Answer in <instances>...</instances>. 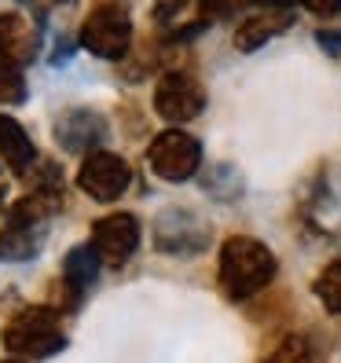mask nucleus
<instances>
[{"mask_svg":"<svg viewBox=\"0 0 341 363\" xmlns=\"http://www.w3.org/2000/svg\"><path fill=\"white\" fill-rule=\"evenodd\" d=\"M8 363H23V359H8Z\"/></svg>","mask_w":341,"mask_h":363,"instance_id":"nucleus-21","label":"nucleus"},{"mask_svg":"<svg viewBox=\"0 0 341 363\" xmlns=\"http://www.w3.org/2000/svg\"><path fill=\"white\" fill-rule=\"evenodd\" d=\"M92 246L106 264H125L140 250V220L133 213H111V217L96 220Z\"/></svg>","mask_w":341,"mask_h":363,"instance_id":"nucleus-9","label":"nucleus"},{"mask_svg":"<svg viewBox=\"0 0 341 363\" xmlns=\"http://www.w3.org/2000/svg\"><path fill=\"white\" fill-rule=\"evenodd\" d=\"M312 294L319 297V305H323L330 315H341V257H337V261H330L323 272L315 275Z\"/></svg>","mask_w":341,"mask_h":363,"instance_id":"nucleus-15","label":"nucleus"},{"mask_svg":"<svg viewBox=\"0 0 341 363\" xmlns=\"http://www.w3.org/2000/svg\"><path fill=\"white\" fill-rule=\"evenodd\" d=\"M81 48L92 52L96 59H125L133 48V18L121 4H96L81 23Z\"/></svg>","mask_w":341,"mask_h":363,"instance_id":"nucleus-4","label":"nucleus"},{"mask_svg":"<svg viewBox=\"0 0 341 363\" xmlns=\"http://www.w3.org/2000/svg\"><path fill=\"white\" fill-rule=\"evenodd\" d=\"M40 52V37H37V26H30L23 15L15 11H4L0 15V59H11L18 67L33 62Z\"/></svg>","mask_w":341,"mask_h":363,"instance_id":"nucleus-13","label":"nucleus"},{"mask_svg":"<svg viewBox=\"0 0 341 363\" xmlns=\"http://www.w3.org/2000/svg\"><path fill=\"white\" fill-rule=\"evenodd\" d=\"M253 0H199V15L206 23H217V18H231L239 15L242 8H250Z\"/></svg>","mask_w":341,"mask_h":363,"instance_id":"nucleus-18","label":"nucleus"},{"mask_svg":"<svg viewBox=\"0 0 341 363\" xmlns=\"http://www.w3.org/2000/svg\"><path fill=\"white\" fill-rule=\"evenodd\" d=\"M0 162H4L15 177H26L37 165V147H33L30 133L8 114H0Z\"/></svg>","mask_w":341,"mask_h":363,"instance_id":"nucleus-14","label":"nucleus"},{"mask_svg":"<svg viewBox=\"0 0 341 363\" xmlns=\"http://www.w3.org/2000/svg\"><path fill=\"white\" fill-rule=\"evenodd\" d=\"M133 184V169L121 155L111 151H92L77 169V187L96 202H118Z\"/></svg>","mask_w":341,"mask_h":363,"instance_id":"nucleus-7","label":"nucleus"},{"mask_svg":"<svg viewBox=\"0 0 341 363\" xmlns=\"http://www.w3.org/2000/svg\"><path fill=\"white\" fill-rule=\"evenodd\" d=\"M99 261L103 257L92 242H81L62 257V305L67 308H77L84 290L99 279Z\"/></svg>","mask_w":341,"mask_h":363,"instance_id":"nucleus-11","label":"nucleus"},{"mask_svg":"<svg viewBox=\"0 0 341 363\" xmlns=\"http://www.w3.org/2000/svg\"><path fill=\"white\" fill-rule=\"evenodd\" d=\"M147 165H151L155 177H162L169 184H184L199 173L202 143L184 129H165L151 140V147H147Z\"/></svg>","mask_w":341,"mask_h":363,"instance_id":"nucleus-5","label":"nucleus"},{"mask_svg":"<svg viewBox=\"0 0 341 363\" xmlns=\"http://www.w3.org/2000/svg\"><path fill=\"white\" fill-rule=\"evenodd\" d=\"M315 45L323 48L327 55H341V30H319L315 33Z\"/></svg>","mask_w":341,"mask_h":363,"instance_id":"nucleus-19","label":"nucleus"},{"mask_svg":"<svg viewBox=\"0 0 341 363\" xmlns=\"http://www.w3.org/2000/svg\"><path fill=\"white\" fill-rule=\"evenodd\" d=\"M275 272H279L275 253L253 235H231L220 246V290L231 301H250L275 279Z\"/></svg>","mask_w":341,"mask_h":363,"instance_id":"nucleus-1","label":"nucleus"},{"mask_svg":"<svg viewBox=\"0 0 341 363\" xmlns=\"http://www.w3.org/2000/svg\"><path fill=\"white\" fill-rule=\"evenodd\" d=\"M301 8H308L312 15H337L341 11V0H297Z\"/></svg>","mask_w":341,"mask_h":363,"instance_id":"nucleus-20","label":"nucleus"},{"mask_svg":"<svg viewBox=\"0 0 341 363\" xmlns=\"http://www.w3.org/2000/svg\"><path fill=\"white\" fill-rule=\"evenodd\" d=\"M4 345H8V352L23 356V359H45L67 345V337H62L59 315L52 308L33 305V308H23L4 327Z\"/></svg>","mask_w":341,"mask_h":363,"instance_id":"nucleus-3","label":"nucleus"},{"mask_svg":"<svg viewBox=\"0 0 341 363\" xmlns=\"http://www.w3.org/2000/svg\"><path fill=\"white\" fill-rule=\"evenodd\" d=\"M209 246V224L191 209H165L155 220V250L169 257H195Z\"/></svg>","mask_w":341,"mask_h":363,"instance_id":"nucleus-6","label":"nucleus"},{"mask_svg":"<svg viewBox=\"0 0 341 363\" xmlns=\"http://www.w3.org/2000/svg\"><path fill=\"white\" fill-rule=\"evenodd\" d=\"M62 206V199L55 195H37L30 191V199L15 202L8 209V220L0 228V261H30L40 253L48 231V217Z\"/></svg>","mask_w":341,"mask_h":363,"instance_id":"nucleus-2","label":"nucleus"},{"mask_svg":"<svg viewBox=\"0 0 341 363\" xmlns=\"http://www.w3.org/2000/svg\"><path fill=\"white\" fill-rule=\"evenodd\" d=\"M103 136H106L103 114L84 111V106L59 114V121H55V143H59L67 155H92L96 147L103 143Z\"/></svg>","mask_w":341,"mask_h":363,"instance_id":"nucleus-10","label":"nucleus"},{"mask_svg":"<svg viewBox=\"0 0 341 363\" xmlns=\"http://www.w3.org/2000/svg\"><path fill=\"white\" fill-rule=\"evenodd\" d=\"M290 26H294V8H261L257 15L242 18V26L235 30V48L239 52H257L272 37L286 33Z\"/></svg>","mask_w":341,"mask_h":363,"instance_id":"nucleus-12","label":"nucleus"},{"mask_svg":"<svg viewBox=\"0 0 341 363\" xmlns=\"http://www.w3.org/2000/svg\"><path fill=\"white\" fill-rule=\"evenodd\" d=\"M264 363H315V352H312V345L301 334H290L268 352Z\"/></svg>","mask_w":341,"mask_h":363,"instance_id":"nucleus-17","label":"nucleus"},{"mask_svg":"<svg viewBox=\"0 0 341 363\" xmlns=\"http://www.w3.org/2000/svg\"><path fill=\"white\" fill-rule=\"evenodd\" d=\"M23 99H26V77L18 70V62L0 59V103L18 106Z\"/></svg>","mask_w":341,"mask_h":363,"instance_id":"nucleus-16","label":"nucleus"},{"mask_svg":"<svg viewBox=\"0 0 341 363\" xmlns=\"http://www.w3.org/2000/svg\"><path fill=\"white\" fill-rule=\"evenodd\" d=\"M155 111L169 125H184L206 111V89L184 70H169L155 84Z\"/></svg>","mask_w":341,"mask_h":363,"instance_id":"nucleus-8","label":"nucleus"}]
</instances>
